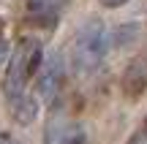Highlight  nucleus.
Returning a JSON list of instances; mask_svg holds the SVG:
<instances>
[{
  "mask_svg": "<svg viewBox=\"0 0 147 144\" xmlns=\"http://www.w3.org/2000/svg\"><path fill=\"white\" fill-rule=\"evenodd\" d=\"M44 144H87V131L76 120H52L44 131Z\"/></svg>",
  "mask_w": 147,
  "mask_h": 144,
  "instance_id": "4",
  "label": "nucleus"
},
{
  "mask_svg": "<svg viewBox=\"0 0 147 144\" xmlns=\"http://www.w3.org/2000/svg\"><path fill=\"white\" fill-rule=\"evenodd\" d=\"M60 8L63 5L60 3H49V0H36V3L27 5V14H30V22L33 25H47V27H55V22H57L60 16Z\"/></svg>",
  "mask_w": 147,
  "mask_h": 144,
  "instance_id": "7",
  "label": "nucleus"
},
{
  "mask_svg": "<svg viewBox=\"0 0 147 144\" xmlns=\"http://www.w3.org/2000/svg\"><path fill=\"white\" fill-rule=\"evenodd\" d=\"M8 57H11V44H8V38H5V33L0 30V65H3Z\"/></svg>",
  "mask_w": 147,
  "mask_h": 144,
  "instance_id": "8",
  "label": "nucleus"
},
{
  "mask_svg": "<svg viewBox=\"0 0 147 144\" xmlns=\"http://www.w3.org/2000/svg\"><path fill=\"white\" fill-rule=\"evenodd\" d=\"M112 49V27L98 16H87L71 38V65L76 74H93Z\"/></svg>",
  "mask_w": 147,
  "mask_h": 144,
  "instance_id": "1",
  "label": "nucleus"
},
{
  "mask_svg": "<svg viewBox=\"0 0 147 144\" xmlns=\"http://www.w3.org/2000/svg\"><path fill=\"white\" fill-rule=\"evenodd\" d=\"M0 144H22L19 139H14L11 133H0Z\"/></svg>",
  "mask_w": 147,
  "mask_h": 144,
  "instance_id": "10",
  "label": "nucleus"
},
{
  "mask_svg": "<svg viewBox=\"0 0 147 144\" xmlns=\"http://www.w3.org/2000/svg\"><path fill=\"white\" fill-rule=\"evenodd\" d=\"M128 144H147V128H139L136 133H134V139Z\"/></svg>",
  "mask_w": 147,
  "mask_h": 144,
  "instance_id": "9",
  "label": "nucleus"
},
{
  "mask_svg": "<svg viewBox=\"0 0 147 144\" xmlns=\"http://www.w3.org/2000/svg\"><path fill=\"white\" fill-rule=\"evenodd\" d=\"M38 109H41L38 106V98L30 95V92H22V95H16V98H8V114H11V120H14L16 125L36 123Z\"/></svg>",
  "mask_w": 147,
  "mask_h": 144,
  "instance_id": "5",
  "label": "nucleus"
},
{
  "mask_svg": "<svg viewBox=\"0 0 147 144\" xmlns=\"http://www.w3.org/2000/svg\"><path fill=\"white\" fill-rule=\"evenodd\" d=\"M44 63V44L36 35H25L19 44L14 46L8 57V68H5V79H3V92L5 98H16L25 92L27 82L38 74Z\"/></svg>",
  "mask_w": 147,
  "mask_h": 144,
  "instance_id": "2",
  "label": "nucleus"
},
{
  "mask_svg": "<svg viewBox=\"0 0 147 144\" xmlns=\"http://www.w3.org/2000/svg\"><path fill=\"white\" fill-rule=\"evenodd\" d=\"M128 95H142L147 92V54H139L131 63V68L125 71V79H123Z\"/></svg>",
  "mask_w": 147,
  "mask_h": 144,
  "instance_id": "6",
  "label": "nucleus"
},
{
  "mask_svg": "<svg viewBox=\"0 0 147 144\" xmlns=\"http://www.w3.org/2000/svg\"><path fill=\"white\" fill-rule=\"evenodd\" d=\"M65 82V65H63V54L60 52H49L44 57L41 68L36 74V98L44 103H52L60 95Z\"/></svg>",
  "mask_w": 147,
  "mask_h": 144,
  "instance_id": "3",
  "label": "nucleus"
}]
</instances>
